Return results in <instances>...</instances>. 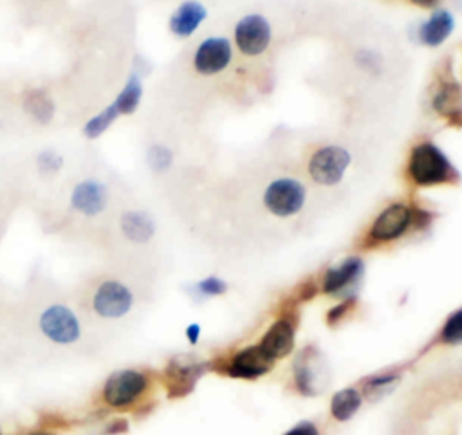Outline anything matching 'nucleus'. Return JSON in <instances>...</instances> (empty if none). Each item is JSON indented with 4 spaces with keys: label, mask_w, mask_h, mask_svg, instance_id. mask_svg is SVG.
Here are the masks:
<instances>
[{
    "label": "nucleus",
    "mask_w": 462,
    "mask_h": 435,
    "mask_svg": "<svg viewBox=\"0 0 462 435\" xmlns=\"http://www.w3.org/2000/svg\"><path fill=\"white\" fill-rule=\"evenodd\" d=\"M23 435H56V433L43 430V428H34V430H27Z\"/></svg>",
    "instance_id": "obj_33"
},
{
    "label": "nucleus",
    "mask_w": 462,
    "mask_h": 435,
    "mask_svg": "<svg viewBox=\"0 0 462 435\" xmlns=\"http://www.w3.org/2000/svg\"><path fill=\"white\" fill-rule=\"evenodd\" d=\"M274 361L260 348V345L245 347L233 356L227 374L238 379H256L273 368Z\"/></svg>",
    "instance_id": "obj_10"
},
{
    "label": "nucleus",
    "mask_w": 462,
    "mask_h": 435,
    "mask_svg": "<svg viewBox=\"0 0 462 435\" xmlns=\"http://www.w3.org/2000/svg\"><path fill=\"white\" fill-rule=\"evenodd\" d=\"M271 42V25L265 16L251 13L235 25V43L244 56L262 54Z\"/></svg>",
    "instance_id": "obj_7"
},
{
    "label": "nucleus",
    "mask_w": 462,
    "mask_h": 435,
    "mask_svg": "<svg viewBox=\"0 0 462 435\" xmlns=\"http://www.w3.org/2000/svg\"><path fill=\"white\" fill-rule=\"evenodd\" d=\"M119 117V112L116 110L114 103L108 105L105 110H101L99 114H96L94 117H90L85 126H83V134L88 139H96L99 135H103L106 132V128Z\"/></svg>",
    "instance_id": "obj_23"
},
{
    "label": "nucleus",
    "mask_w": 462,
    "mask_h": 435,
    "mask_svg": "<svg viewBox=\"0 0 462 435\" xmlns=\"http://www.w3.org/2000/svg\"><path fill=\"white\" fill-rule=\"evenodd\" d=\"M23 108L25 112L38 123L45 125L52 119L54 116V103L51 99V96L47 94V90L43 88H29L23 94Z\"/></svg>",
    "instance_id": "obj_18"
},
{
    "label": "nucleus",
    "mask_w": 462,
    "mask_h": 435,
    "mask_svg": "<svg viewBox=\"0 0 462 435\" xmlns=\"http://www.w3.org/2000/svg\"><path fill=\"white\" fill-rule=\"evenodd\" d=\"M323 379V363L318 359V352L312 348L301 350L294 359V381L301 393L316 395L321 390L319 381Z\"/></svg>",
    "instance_id": "obj_12"
},
{
    "label": "nucleus",
    "mask_w": 462,
    "mask_h": 435,
    "mask_svg": "<svg viewBox=\"0 0 462 435\" xmlns=\"http://www.w3.org/2000/svg\"><path fill=\"white\" fill-rule=\"evenodd\" d=\"M148 388L146 374L139 370H117L103 384V401L112 408L134 404Z\"/></svg>",
    "instance_id": "obj_5"
},
{
    "label": "nucleus",
    "mask_w": 462,
    "mask_h": 435,
    "mask_svg": "<svg viewBox=\"0 0 462 435\" xmlns=\"http://www.w3.org/2000/svg\"><path fill=\"white\" fill-rule=\"evenodd\" d=\"M433 108L446 119H457V125H460V87H458V83L444 85L433 97Z\"/></svg>",
    "instance_id": "obj_19"
},
{
    "label": "nucleus",
    "mask_w": 462,
    "mask_h": 435,
    "mask_svg": "<svg viewBox=\"0 0 462 435\" xmlns=\"http://www.w3.org/2000/svg\"><path fill=\"white\" fill-rule=\"evenodd\" d=\"M361 406V393L356 388H343L330 401V413L336 421H348Z\"/></svg>",
    "instance_id": "obj_21"
},
{
    "label": "nucleus",
    "mask_w": 462,
    "mask_h": 435,
    "mask_svg": "<svg viewBox=\"0 0 462 435\" xmlns=\"http://www.w3.org/2000/svg\"><path fill=\"white\" fill-rule=\"evenodd\" d=\"M395 379H397L395 375H377V377H374V379H370V381L366 383L365 390H366V393L375 392V390H379V388L388 386V384H390V383H393Z\"/></svg>",
    "instance_id": "obj_29"
},
{
    "label": "nucleus",
    "mask_w": 462,
    "mask_h": 435,
    "mask_svg": "<svg viewBox=\"0 0 462 435\" xmlns=\"http://www.w3.org/2000/svg\"><path fill=\"white\" fill-rule=\"evenodd\" d=\"M90 307L101 319H119L134 307V294L119 280H103L92 292Z\"/></svg>",
    "instance_id": "obj_4"
},
{
    "label": "nucleus",
    "mask_w": 462,
    "mask_h": 435,
    "mask_svg": "<svg viewBox=\"0 0 462 435\" xmlns=\"http://www.w3.org/2000/svg\"><path fill=\"white\" fill-rule=\"evenodd\" d=\"M283 435H319V430L310 421H301Z\"/></svg>",
    "instance_id": "obj_28"
},
{
    "label": "nucleus",
    "mask_w": 462,
    "mask_h": 435,
    "mask_svg": "<svg viewBox=\"0 0 462 435\" xmlns=\"http://www.w3.org/2000/svg\"><path fill=\"white\" fill-rule=\"evenodd\" d=\"M411 4L419 5V7H424V9H431V7H437L442 0H410Z\"/></svg>",
    "instance_id": "obj_32"
},
{
    "label": "nucleus",
    "mask_w": 462,
    "mask_h": 435,
    "mask_svg": "<svg viewBox=\"0 0 462 435\" xmlns=\"http://www.w3.org/2000/svg\"><path fill=\"white\" fill-rule=\"evenodd\" d=\"M258 345L273 361H276L280 357H285L294 347V327H292V323L285 318L276 319L267 329V332L263 334V338Z\"/></svg>",
    "instance_id": "obj_13"
},
{
    "label": "nucleus",
    "mask_w": 462,
    "mask_h": 435,
    "mask_svg": "<svg viewBox=\"0 0 462 435\" xmlns=\"http://www.w3.org/2000/svg\"><path fill=\"white\" fill-rule=\"evenodd\" d=\"M413 209L404 202H395L386 206L374 220L370 227V236L377 242H390L402 236L411 222H413Z\"/></svg>",
    "instance_id": "obj_9"
},
{
    "label": "nucleus",
    "mask_w": 462,
    "mask_h": 435,
    "mask_svg": "<svg viewBox=\"0 0 462 435\" xmlns=\"http://www.w3.org/2000/svg\"><path fill=\"white\" fill-rule=\"evenodd\" d=\"M199 334H200V327L197 325V323H191V325H188V329H186V338H188V341L189 343H197L199 341Z\"/></svg>",
    "instance_id": "obj_31"
},
{
    "label": "nucleus",
    "mask_w": 462,
    "mask_h": 435,
    "mask_svg": "<svg viewBox=\"0 0 462 435\" xmlns=\"http://www.w3.org/2000/svg\"><path fill=\"white\" fill-rule=\"evenodd\" d=\"M233 58L231 43L222 36H209L202 40L193 54V67L202 76H215L222 72Z\"/></svg>",
    "instance_id": "obj_8"
},
{
    "label": "nucleus",
    "mask_w": 462,
    "mask_h": 435,
    "mask_svg": "<svg viewBox=\"0 0 462 435\" xmlns=\"http://www.w3.org/2000/svg\"><path fill=\"white\" fill-rule=\"evenodd\" d=\"M408 175L417 186H435L457 179V170L435 143L424 141L410 152Z\"/></svg>",
    "instance_id": "obj_1"
},
{
    "label": "nucleus",
    "mask_w": 462,
    "mask_h": 435,
    "mask_svg": "<svg viewBox=\"0 0 462 435\" xmlns=\"http://www.w3.org/2000/svg\"><path fill=\"white\" fill-rule=\"evenodd\" d=\"M350 153L337 146L327 144L316 150L309 159V175L321 186H334L343 179V173L350 166Z\"/></svg>",
    "instance_id": "obj_6"
},
{
    "label": "nucleus",
    "mask_w": 462,
    "mask_h": 435,
    "mask_svg": "<svg viewBox=\"0 0 462 435\" xmlns=\"http://www.w3.org/2000/svg\"><path fill=\"white\" fill-rule=\"evenodd\" d=\"M204 18H206V7L197 0H186L171 13L168 25L175 36L186 38L197 31V27L204 22Z\"/></svg>",
    "instance_id": "obj_15"
},
{
    "label": "nucleus",
    "mask_w": 462,
    "mask_h": 435,
    "mask_svg": "<svg viewBox=\"0 0 462 435\" xmlns=\"http://www.w3.org/2000/svg\"><path fill=\"white\" fill-rule=\"evenodd\" d=\"M106 202H108L106 186L94 179L78 182L70 193L72 208L85 217L99 215L106 208Z\"/></svg>",
    "instance_id": "obj_11"
},
{
    "label": "nucleus",
    "mask_w": 462,
    "mask_h": 435,
    "mask_svg": "<svg viewBox=\"0 0 462 435\" xmlns=\"http://www.w3.org/2000/svg\"><path fill=\"white\" fill-rule=\"evenodd\" d=\"M440 341L446 345H458L462 341V310L457 309L451 316H448L442 332Z\"/></svg>",
    "instance_id": "obj_24"
},
{
    "label": "nucleus",
    "mask_w": 462,
    "mask_h": 435,
    "mask_svg": "<svg viewBox=\"0 0 462 435\" xmlns=\"http://www.w3.org/2000/svg\"><path fill=\"white\" fill-rule=\"evenodd\" d=\"M197 289L204 296H218L227 291V283L218 276H208L197 283Z\"/></svg>",
    "instance_id": "obj_27"
},
{
    "label": "nucleus",
    "mask_w": 462,
    "mask_h": 435,
    "mask_svg": "<svg viewBox=\"0 0 462 435\" xmlns=\"http://www.w3.org/2000/svg\"><path fill=\"white\" fill-rule=\"evenodd\" d=\"M168 386H170V395H182L186 393L193 381L197 379L199 372L193 365H186V363H179V361H171L168 370Z\"/></svg>",
    "instance_id": "obj_20"
},
{
    "label": "nucleus",
    "mask_w": 462,
    "mask_h": 435,
    "mask_svg": "<svg viewBox=\"0 0 462 435\" xmlns=\"http://www.w3.org/2000/svg\"><path fill=\"white\" fill-rule=\"evenodd\" d=\"M36 164H38V170H40L43 175H52V173H56V171L61 170L63 159H61V155L56 153L54 150H43V152L38 153Z\"/></svg>",
    "instance_id": "obj_25"
},
{
    "label": "nucleus",
    "mask_w": 462,
    "mask_h": 435,
    "mask_svg": "<svg viewBox=\"0 0 462 435\" xmlns=\"http://www.w3.org/2000/svg\"><path fill=\"white\" fill-rule=\"evenodd\" d=\"M305 199V186L292 177L276 179L263 191V206L267 208L269 213L280 218H287L301 211Z\"/></svg>",
    "instance_id": "obj_3"
},
{
    "label": "nucleus",
    "mask_w": 462,
    "mask_h": 435,
    "mask_svg": "<svg viewBox=\"0 0 462 435\" xmlns=\"http://www.w3.org/2000/svg\"><path fill=\"white\" fill-rule=\"evenodd\" d=\"M0 435H4V431H2V428H0Z\"/></svg>",
    "instance_id": "obj_34"
},
{
    "label": "nucleus",
    "mask_w": 462,
    "mask_h": 435,
    "mask_svg": "<svg viewBox=\"0 0 462 435\" xmlns=\"http://www.w3.org/2000/svg\"><path fill=\"white\" fill-rule=\"evenodd\" d=\"M348 307H350V301H345V303H339V305L332 307V309L328 310V314H327L328 323H336V321H339V319H341V316L348 310Z\"/></svg>",
    "instance_id": "obj_30"
},
{
    "label": "nucleus",
    "mask_w": 462,
    "mask_h": 435,
    "mask_svg": "<svg viewBox=\"0 0 462 435\" xmlns=\"http://www.w3.org/2000/svg\"><path fill=\"white\" fill-rule=\"evenodd\" d=\"M40 334L60 347H70L81 338V323L76 312L63 303H51L38 314Z\"/></svg>",
    "instance_id": "obj_2"
},
{
    "label": "nucleus",
    "mask_w": 462,
    "mask_h": 435,
    "mask_svg": "<svg viewBox=\"0 0 462 435\" xmlns=\"http://www.w3.org/2000/svg\"><path fill=\"white\" fill-rule=\"evenodd\" d=\"M365 264L357 256L345 258L339 265L330 267L323 274V292L327 294H337L339 291L350 287L361 274H363Z\"/></svg>",
    "instance_id": "obj_14"
},
{
    "label": "nucleus",
    "mask_w": 462,
    "mask_h": 435,
    "mask_svg": "<svg viewBox=\"0 0 462 435\" xmlns=\"http://www.w3.org/2000/svg\"><path fill=\"white\" fill-rule=\"evenodd\" d=\"M121 231L132 242H148L155 233V224L150 215L143 211H126L121 215Z\"/></svg>",
    "instance_id": "obj_17"
},
{
    "label": "nucleus",
    "mask_w": 462,
    "mask_h": 435,
    "mask_svg": "<svg viewBox=\"0 0 462 435\" xmlns=\"http://www.w3.org/2000/svg\"><path fill=\"white\" fill-rule=\"evenodd\" d=\"M148 162L155 171H164L171 164V152L162 144H153L148 150Z\"/></svg>",
    "instance_id": "obj_26"
},
{
    "label": "nucleus",
    "mask_w": 462,
    "mask_h": 435,
    "mask_svg": "<svg viewBox=\"0 0 462 435\" xmlns=\"http://www.w3.org/2000/svg\"><path fill=\"white\" fill-rule=\"evenodd\" d=\"M455 29V18L448 9H437L419 27V40L428 47H439L444 43Z\"/></svg>",
    "instance_id": "obj_16"
},
{
    "label": "nucleus",
    "mask_w": 462,
    "mask_h": 435,
    "mask_svg": "<svg viewBox=\"0 0 462 435\" xmlns=\"http://www.w3.org/2000/svg\"><path fill=\"white\" fill-rule=\"evenodd\" d=\"M141 96H143V83H141V78L137 74H132L123 90L119 92V96L114 99V106L116 110L119 112V116L123 114H134L135 108L139 106L141 103Z\"/></svg>",
    "instance_id": "obj_22"
}]
</instances>
